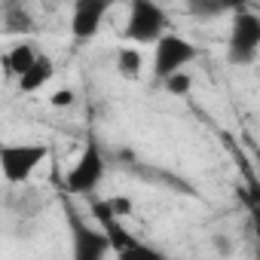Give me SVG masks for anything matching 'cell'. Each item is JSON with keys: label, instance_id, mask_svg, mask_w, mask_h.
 I'll use <instances>...</instances> for the list:
<instances>
[{"label": "cell", "instance_id": "cell-1", "mask_svg": "<svg viewBox=\"0 0 260 260\" xmlns=\"http://www.w3.org/2000/svg\"><path fill=\"white\" fill-rule=\"evenodd\" d=\"M64 217H68V226H71V254H74V260H107V254L113 248H110V239L104 236V230L89 226L83 220V214L74 211L71 205H64Z\"/></svg>", "mask_w": 260, "mask_h": 260}, {"label": "cell", "instance_id": "cell-2", "mask_svg": "<svg viewBox=\"0 0 260 260\" xmlns=\"http://www.w3.org/2000/svg\"><path fill=\"white\" fill-rule=\"evenodd\" d=\"M260 49V16L239 10L233 16V28H230V46H226V58L233 64H251L257 58Z\"/></svg>", "mask_w": 260, "mask_h": 260}, {"label": "cell", "instance_id": "cell-3", "mask_svg": "<svg viewBox=\"0 0 260 260\" xmlns=\"http://www.w3.org/2000/svg\"><path fill=\"white\" fill-rule=\"evenodd\" d=\"M101 178H104V156H101V147L95 141H89L83 147L80 159L71 166V172L64 178V187L74 196H89V193H95V187L101 184Z\"/></svg>", "mask_w": 260, "mask_h": 260}, {"label": "cell", "instance_id": "cell-4", "mask_svg": "<svg viewBox=\"0 0 260 260\" xmlns=\"http://www.w3.org/2000/svg\"><path fill=\"white\" fill-rule=\"evenodd\" d=\"M46 156H49V147L43 144H10V147H0V169H4V178L10 184H22L37 172V166Z\"/></svg>", "mask_w": 260, "mask_h": 260}, {"label": "cell", "instance_id": "cell-5", "mask_svg": "<svg viewBox=\"0 0 260 260\" xmlns=\"http://www.w3.org/2000/svg\"><path fill=\"white\" fill-rule=\"evenodd\" d=\"M166 13L153 4V0H135L132 13H128L125 37L135 43H159L166 34Z\"/></svg>", "mask_w": 260, "mask_h": 260}, {"label": "cell", "instance_id": "cell-6", "mask_svg": "<svg viewBox=\"0 0 260 260\" xmlns=\"http://www.w3.org/2000/svg\"><path fill=\"white\" fill-rule=\"evenodd\" d=\"M196 58V49L190 40L178 37V34H166L159 43H156V58H153V74L156 80H169L175 74H181L190 61Z\"/></svg>", "mask_w": 260, "mask_h": 260}, {"label": "cell", "instance_id": "cell-7", "mask_svg": "<svg viewBox=\"0 0 260 260\" xmlns=\"http://www.w3.org/2000/svg\"><path fill=\"white\" fill-rule=\"evenodd\" d=\"M104 16H107V4H104V0H77V4H74V16H71L74 40H92L98 34Z\"/></svg>", "mask_w": 260, "mask_h": 260}, {"label": "cell", "instance_id": "cell-8", "mask_svg": "<svg viewBox=\"0 0 260 260\" xmlns=\"http://www.w3.org/2000/svg\"><path fill=\"white\" fill-rule=\"evenodd\" d=\"M95 217H98V226L104 230V236L110 239V248H113L116 254H122V251H128V248H138V245H141L132 233L122 226V220L110 211L107 202H95Z\"/></svg>", "mask_w": 260, "mask_h": 260}, {"label": "cell", "instance_id": "cell-9", "mask_svg": "<svg viewBox=\"0 0 260 260\" xmlns=\"http://www.w3.org/2000/svg\"><path fill=\"white\" fill-rule=\"evenodd\" d=\"M37 61H40L37 46H34V43H19V46H13V49L7 52L4 68H7V77H19V80H22Z\"/></svg>", "mask_w": 260, "mask_h": 260}, {"label": "cell", "instance_id": "cell-10", "mask_svg": "<svg viewBox=\"0 0 260 260\" xmlns=\"http://www.w3.org/2000/svg\"><path fill=\"white\" fill-rule=\"evenodd\" d=\"M52 71H55V68H52V61L40 55V61H37V64H34V68L19 80V89H22V92H37V89H43V86L52 80Z\"/></svg>", "mask_w": 260, "mask_h": 260}, {"label": "cell", "instance_id": "cell-11", "mask_svg": "<svg viewBox=\"0 0 260 260\" xmlns=\"http://www.w3.org/2000/svg\"><path fill=\"white\" fill-rule=\"evenodd\" d=\"M4 25H7V34H19V31H31L34 28L31 13L25 7H19V4H13V7L4 10Z\"/></svg>", "mask_w": 260, "mask_h": 260}, {"label": "cell", "instance_id": "cell-12", "mask_svg": "<svg viewBox=\"0 0 260 260\" xmlns=\"http://www.w3.org/2000/svg\"><path fill=\"white\" fill-rule=\"evenodd\" d=\"M116 71L128 80H135L141 74V52L138 49H119L116 52Z\"/></svg>", "mask_w": 260, "mask_h": 260}, {"label": "cell", "instance_id": "cell-13", "mask_svg": "<svg viewBox=\"0 0 260 260\" xmlns=\"http://www.w3.org/2000/svg\"><path fill=\"white\" fill-rule=\"evenodd\" d=\"M116 260H166V254L141 242L138 248H128V251H122V254H116Z\"/></svg>", "mask_w": 260, "mask_h": 260}, {"label": "cell", "instance_id": "cell-14", "mask_svg": "<svg viewBox=\"0 0 260 260\" xmlns=\"http://www.w3.org/2000/svg\"><path fill=\"white\" fill-rule=\"evenodd\" d=\"M166 89H169L172 95H187V92L193 89V77L181 71V74H175V77H169V80H166Z\"/></svg>", "mask_w": 260, "mask_h": 260}, {"label": "cell", "instance_id": "cell-15", "mask_svg": "<svg viewBox=\"0 0 260 260\" xmlns=\"http://www.w3.org/2000/svg\"><path fill=\"white\" fill-rule=\"evenodd\" d=\"M187 10H190L193 16H199V19H208V16H220V13H226L223 4H208V0H196V4H190Z\"/></svg>", "mask_w": 260, "mask_h": 260}, {"label": "cell", "instance_id": "cell-16", "mask_svg": "<svg viewBox=\"0 0 260 260\" xmlns=\"http://www.w3.org/2000/svg\"><path fill=\"white\" fill-rule=\"evenodd\" d=\"M107 205H110V211H113L119 220H122L125 214H132V202H128L125 196H122V199H119V196H116V199H107Z\"/></svg>", "mask_w": 260, "mask_h": 260}, {"label": "cell", "instance_id": "cell-17", "mask_svg": "<svg viewBox=\"0 0 260 260\" xmlns=\"http://www.w3.org/2000/svg\"><path fill=\"white\" fill-rule=\"evenodd\" d=\"M49 104H52V107H68V104H74V92H71V89H58V92L49 98Z\"/></svg>", "mask_w": 260, "mask_h": 260}, {"label": "cell", "instance_id": "cell-18", "mask_svg": "<svg viewBox=\"0 0 260 260\" xmlns=\"http://www.w3.org/2000/svg\"><path fill=\"white\" fill-rule=\"evenodd\" d=\"M251 220H254V242H257V260H260V202H254Z\"/></svg>", "mask_w": 260, "mask_h": 260}, {"label": "cell", "instance_id": "cell-19", "mask_svg": "<svg viewBox=\"0 0 260 260\" xmlns=\"http://www.w3.org/2000/svg\"><path fill=\"white\" fill-rule=\"evenodd\" d=\"M254 172H257V184H260V147H254Z\"/></svg>", "mask_w": 260, "mask_h": 260}]
</instances>
